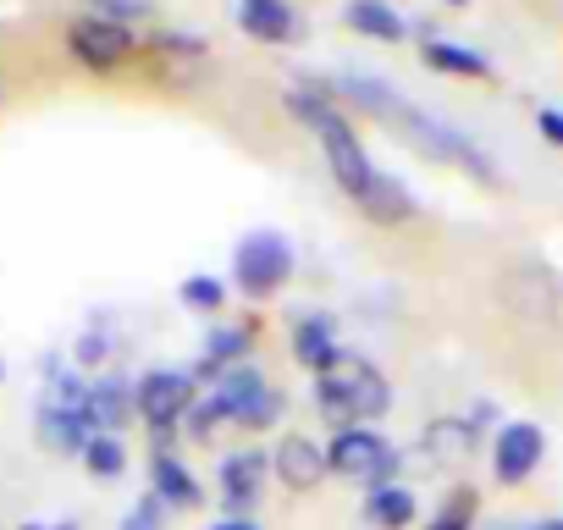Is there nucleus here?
<instances>
[{
    "mask_svg": "<svg viewBox=\"0 0 563 530\" xmlns=\"http://www.w3.org/2000/svg\"><path fill=\"white\" fill-rule=\"evenodd\" d=\"M205 530H265L260 519H238V514H221V519H210Z\"/></svg>",
    "mask_w": 563,
    "mask_h": 530,
    "instance_id": "obj_31",
    "label": "nucleus"
},
{
    "mask_svg": "<svg viewBox=\"0 0 563 530\" xmlns=\"http://www.w3.org/2000/svg\"><path fill=\"white\" fill-rule=\"evenodd\" d=\"M166 519H172V508L155 492H139L128 503V514H122V530H166Z\"/></svg>",
    "mask_w": 563,
    "mask_h": 530,
    "instance_id": "obj_28",
    "label": "nucleus"
},
{
    "mask_svg": "<svg viewBox=\"0 0 563 530\" xmlns=\"http://www.w3.org/2000/svg\"><path fill=\"white\" fill-rule=\"evenodd\" d=\"M18 530H78L73 519H56V525H40V519H29V525H18Z\"/></svg>",
    "mask_w": 563,
    "mask_h": 530,
    "instance_id": "obj_33",
    "label": "nucleus"
},
{
    "mask_svg": "<svg viewBox=\"0 0 563 530\" xmlns=\"http://www.w3.org/2000/svg\"><path fill=\"white\" fill-rule=\"evenodd\" d=\"M327 459H332V475L349 481V486H360V492L387 486L404 470V448L382 426H338L327 437Z\"/></svg>",
    "mask_w": 563,
    "mask_h": 530,
    "instance_id": "obj_7",
    "label": "nucleus"
},
{
    "mask_svg": "<svg viewBox=\"0 0 563 530\" xmlns=\"http://www.w3.org/2000/svg\"><path fill=\"white\" fill-rule=\"evenodd\" d=\"M415 56L437 78H470V84H492L497 78V67H492V56L481 45H464L453 34H437L431 23H415Z\"/></svg>",
    "mask_w": 563,
    "mask_h": 530,
    "instance_id": "obj_14",
    "label": "nucleus"
},
{
    "mask_svg": "<svg viewBox=\"0 0 563 530\" xmlns=\"http://www.w3.org/2000/svg\"><path fill=\"white\" fill-rule=\"evenodd\" d=\"M475 525H481V486L459 481V486H448V497L437 503V514L420 530H475Z\"/></svg>",
    "mask_w": 563,
    "mask_h": 530,
    "instance_id": "obj_25",
    "label": "nucleus"
},
{
    "mask_svg": "<svg viewBox=\"0 0 563 530\" xmlns=\"http://www.w3.org/2000/svg\"><path fill=\"white\" fill-rule=\"evenodd\" d=\"M89 420H95V431L122 437V431L139 420V387H133V376H122V371H100L95 387H89Z\"/></svg>",
    "mask_w": 563,
    "mask_h": 530,
    "instance_id": "obj_18",
    "label": "nucleus"
},
{
    "mask_svg": "<svg viewBox=\"0 0 563 530\" xmlns=\"http://www.w3.org/2000/svg\"><path fill=\"white\" fill-rule=\"evenodd\" d=\"M464 420H470V426H475V431H481V437L492 442V431L503 426V415H497V398H470V409H464Z\"/></svg>",
    "mask_w": 563,
    "mask_h": 530,
    "instance_id": "obj_29",
    "label": "nucleus"
},
{
    "mask_svg": "<svg viewBox=\"0 0 563 530\" xmlns=\"http://www.w3.org/2000/svg\"><path fill=\"white\" fill-rule=\"evenodd\" d=\"M232 299H238L232 283L216 277V272H188V277L177 283V305H183L188 316H199V321H227Z\"/></svg>",
    "mask_w": 563,
    "mask_h": 530,
    "instance_id": "obj_23",
    "label": "nucleus"
},
{
    "mask_svg": "<svg viewBox=\"0 0 563 530\" xmlns=\"http://www.w3.org/2000/svg\"><path fill=\"white\" fill-rule=\"evenodd\" d=\"M139 51H144L139 29L106 23V18H95V12H78V18L67 23V56H73L84 73H95V78L122 73V67H128Z\"/></svg>",
    "mask_w": 563,
    "mask_h": 530,
    "instance_id": "obj_8",
    "label": "nucleus"
},
{
    "mask_svg": "<svg viewBox=\"0 0 563 530\" xmlns=\"http://www.w3.org/2000/svg\"><path fill=\"white\" fill-rule=\"evenodd\" d=\"M232 23L254 45H294L305 34V18L294 0H232Z\"/></svg>",
    "mask_w": 563,
    "mask_h": 530,
    "instance_id": "obj_15",
    "label": "nucleus"
},
{
    "mask_svg": "<svg viewBox=\"0 0 563 530\" xmlns=\"http://www.w3.org/2000/svg\"><path fill=\"white\" fill-rule=\"evenodd\" d=\"M84 470H89L95 481H117V475H128V442L111 437V431H100V437L84 448Z\"/></svg>",
    "mask_w": 563,
    "mask_h": 530,
    "instance_id": "obj_26",
    "label": "nucleus"
},
{
    "mask_svg": "<svg viewBox=\"0 0 563 530\" xmlns=\"http://www.w3.org/2000/svg\"><path fill=\"white\" fill-rule=\"evenodd\" d=\"M349 343H343V332H338V316L332 310H321V305H299L294 316H288V360L316 382V376H332L338 365H349Z\"/></svg>",
    "mask_w": 563,
    "mask_h": 530,
    "instance_id": "obj_9",
    "label": "nucleus"
},
{
    "mask_svg": "<svg viewBox=\"0 0 563 530\" xmlns=\"http://www.w3.org/2000/svg\"><path fill=\"white\" fill-rule=\"evenodd\" d=\"M327 84H332V95L343 100L349 117H371V122L393 128L415 155H426V161H437V166H453V172H464V177L481 183V188H503V166H497V155H492L475 133H464L459 122L437 117L431 106H415V100L398 95L387 78L349 67V73H332Z\"/></svg>",
    "mask_w": 563,
    "mask_h": 530,
    "instance_id": "obj_2",
    "label": "nucleus"
},
{
    "mask_svg": "<svg viewBox=\"0 0 563 530\" xmlns=\"http://www.w3.org/2000/svg\"><path fill=\"white\" fill-rule=\"evenodd\" d=\"M481 431L464 420V415H437V420H426L420 426V453L431 459V464H470L475 453H481Z\"/></svg>",
    "mask_w": 563,
    "mask_h": 530,
    "instance_id": "obj_20",
    "label": "nucleus"
},
{
    "mask_svg": "<svg viewBox=\"0 0 563 530\" xmlns=\"http://www.w3.org/2000/svg\"><path fill=\"white\" fill-rule=\"evenodd\" d=\"M310 404L332 431L338 426H382L393 415V382L371 354H349V365L310 382Z\"/></svg>",
    "mask_w": 563,
    "mask_h": 530,
    "instance_id": "obj_3",
    "label": "nucleus"
},
{
    "mask_svg": "<svg viewBox=\"0 0 563 530\" xmlns=\"http://www.w3.org/2000/svg\"><path fill=\"white\" fill-rule=\"evenodd\" d=\"M282 106H288V117L321 144V161L332 172V188L376 227H409L420 216V199L404 177L382 172L376 155L365 150L360 139V122L343 111V100L332 95L327 78H294L288 89H282Z\"/></svg>",
    "mask_w": 563,
    "mask_h": 530,
    "instance_id": "obj_1",
    "label": "nucleus"
},
{
    "mask_svg": "<svg viewBox=\"0 0 563 530\" xmlns=\"http://www.w3.org/2000/svg\"><path fill=\"white\" fill-rule=\"evenodd\" d=\"M299 277V249L288 232L276 227H249L238 243H232V260H227V283L243 305H271L288 294V283Z\"/></svg>",
    "mask_w": 563,
    "mask_h": 530,
    "instance_id": "obj_4",
    "label": "nucleus"
},
{
    "mask_svg": "<svg viewBox=\"0 0 563 530\" xmlns=\"http://www.w3.org/2000/svg\"><path fill=\"white\" fill-rule=\"evenodd\" d=\"M475 530H530V525H519V519H503V514H492V519L481 514V525H475Z\"/></svg>",
    "mask_w": 563,
    "mask_h": 530,
    "instance_id": "obj_32",
    "label": "nucleus"
},
{
    "mask_svg": "<svg viewBox=\"0 0 563 530\" xmlns=\"http://www.w3.org/2000/svg\"><path fill=\"white\" fill-rule=\"evenodd\" d=\"M530 530H563V514H547V519H530Z\"/></svg>",
    "mask_w": 563,
    "mask_h": 530,
    "instance_id": "obj_34",
    "label": "nucleus"
},
{
    "mask_svg": "<svg viewBox=\"0 0 563 530\" xmlns=\"http://www.w3.org/2000/svg\"><path fill=\"white\" fill-rule=\"evenodd\" d=\"M84 12L106 18V23H122V29H139L155 18V0H84Z\"/></svg>",
    "mask_w": 563,
    "mask_h": 530,
    "instance_id": "obj_27",
    "label": "nucleus"
},
{
    "mask_svg": "<svg viewBox=\"0 0 563 530\" xmlns=\"http://www.w3.org/2000/svg\"><path fill=\"white\" fill-rule=\"evenodd\" d=\"M150 492L172 514H194L205 503V486H199V475L188 470V459L177 448H150Z\"/></svg>",
    "mask_w": 563,
    "mask_h": 530,
    "instance_id": "obj_16",
    "label": "nucleus"
},
{
    "mask_svg": "<svg viewBox=\"0 0 563 530\" xmlns=\"http://www.w3.org/2000/svg\"><path fill=\"white\" fill-rule=\"evenodd\" d=\"M254 354H260V321H254V316H227V321H210V327H205V338H199L194 376H199V387H210V382H221L227 371L254 365Z\"/></svg>",
    "mask_w": 563,
    "mask_h": 530,
    "instance_id": "obj_11",
    "label": "nucleus"
},
{
    "mask_svg": "<svg viewBox=\"0 0 563 530\" xmlns=\"http://www.w3.org/2000/svg\"><path fill=\"white\" fill-rule=\"evenodd\" d=\"M122 354V327L100 310V316H89V327L78 332V343H73V365L84 371V376H100V371H111V360Z\"/></svg>",
    "mask_w": 563,
    "mask_h": 530,
    "instance_id": "obj_22",
    "label": "nucleus"
},
{
    "mask_svg": "<svg viewBox=\"0 0 563 530\" xmlns=\"http://www.w3.org/2000/svg\"><path fill=\"white\" fill-rule=\"evenodd\" d=\"M34 437H40V448H45V453L84 459V448H89L100 431H95V420H89V415H78V409H62V404H45V398H40V409H34Z\"/></svg>",
    "mask_w": 563,
    "mask_h": 530,
    "instance_id": "obj_19",
    "label": "nucleus"
},
{
    "mask_svg": "<svg viewBox=\"0 0 563 530\" xmlns=\"http://www.w3.org/2000/svg\"><path fill=\"white\" fill-rule=\"evenodd\" d=\"M144 51H150L155 62H166V67H205V62H210V40L194 34V29H155V34L144 40Z\"/></svg>",
    "mask_w": 563,
    "mask_h": 530,
    "instance_id": "obj_24",
    "label": "nucleus"
},
{
    "mask_svg": "<svg viewBox=\"0 0 563 530\" xmlns=\"http://www.w3.org/2000/svg\"><path fill=\"white\" fill-rule=\"evenodd\" d=\"M547 464V426L541 420H503L486 442V470L497 486H530L536 470Z\"/></svg>",
    "mask_w": 563,
    "mask_h": 530,
    "instance_id": "obj_10",
    "label": "nucleus"
},
{
    "mask_svg": "<svg viewBox=\"0 0 563 530\" xmlns=\"http://www.w3.org/2000/svg\"><path fill=\"white\" fill-rule=\"evenodd\" d=\"M133 387H139V420L150 431V448H172L183 437L188 409L205 393L194 365H150L144 376H133Z\"/></svg>",
    "mask_w": 563,
    "mask_h": 530,
    "instance_id": "obj_5",
    "label": "nucleus"
},
{
    "mask_svg": "<svg viewBox=\"0 0 563 530\" xmlns=\"http://www.w3.org/2000/svg\"><path fill=\"white\" fill-rule=\"evenodd\" d=\"M0 382H7V365H0Z\"/></svg>",
    "mask_w": 563,
    "mask_h": 530,
    "instance_id": "obj_36",
    "label": "nucleus"
},
{
    "mask_svg": "<svg viewBox=\"0 0 563 530\" xmlns=\"http://www.w3.org/2000/svg\"><path fill=\"white\" fill-rule=\"evenodd\" d=\"M365 525L371 530H415L420 525V497L409 481H387V486H371L365 503H360Z\"/></svg>",
    "mask_w": 563,
    "mask_h": 530,
    "instance_id": "obj_21",
    "label": "nucleus"
},
{
    "mask_svg": "<svg viewBox=\"0 0 563 530\" xmlns=\"http://www.w3.org/2000/svg\"><path fill=\"white\" fill-rule=\"evenodd\" d=\"M265 481H276L271 475V448H232L216 464V503H221V514L254 519L260 503H265Z\"/></svg>",
    "mask_w": 563,
    "mask_h": 530,
    "instance_id": "obj_12",
    "label": "nucleus"
},
{
    "mask_svg": "<svg viewBox=\"0 0 563 530\" xmlns=\"http://www.w3.org/2000/svg\"><path fill=\"white\" fill-rule=\"evenodd\" d=\"M338 18H343L349 34H360V40H371V45H404V40L415 34V23L404 18L398 0H343Z\"/></svg>",
    "mask_w": 563,
    "mask_h": 530,
    "instance_id": "obj_17",
    "label": "nucleus"
},
{
    "mask_svg": "<svg viewBox=\"0 0 563 530\" xmlns=\"http://www.w3.org/2000/svg\"><path fill=\"white\" fill-rule=\"evenodd\" d=\"M216 404H221V415L238 426V431H249V437H265V431H282V420H288V393H282L271 376H265V365L254 360V365H238V371H227L221 382H210L205 387Z\"/></svg>",
    "mask_w": 563,
    "mask_h": 530,
    "instance_id": "obj_6",
    "label": "nucleus"
},
{
    "mask_svg": "<svg viewBox=\"0 0 563 530\" xmlns=\"http://www.w3.org/2000/svg\"><path fill=\"white\" fill-rule=\"evenodd\" d=\"M271 475L276 486L288 492H316L332 481V459H327V442L310 437V431H282L271 442Z\"/></svg>",
    "mask_w": 563,
    "mask_h": 530,
    "instance_id": "obj_13",
    "label": "nucleus"
},
{
    "mask_svg": "<svg viewBox=\"0 0 563 530\" xmlns=\"http://www.w3.org/2000/svg\"><path fill=\"white\" fill-rule=\"evenodd\" d=\"M437 7H448V12H470L475 0H437Z\"/></svg>",
    "mask_w": 563,
    "mask_h": 530,
    "instance_id": "obj_35",
    "label": "nucleus"
},
{
    "mask_svg": "<svg viewBox=\"0 0 563 530\" xmlns=\"http://www.w3.org/2000/svg\"><path fill=\"white\" fill-rule=\"evenodd\" d=\"M536 133H541V144L563 150V106H536Z\"/></svg>",
    "mask_w": 563,
    "mask_h": 530,
    "instance_id": "obj_30",
    "label": "nucleus"
}]
</instances>
